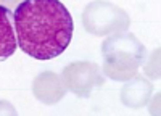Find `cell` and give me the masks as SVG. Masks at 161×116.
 <instances>
[{
  "instance_id": "cell-1",
  "label": "cell",
  "mask_w": 161,
  "mask_h": 116,
  "mask_svg": "<svg viewBox=\"0 0 161 116\" xmlns=\"http://www.w3.org/2000/svg\"><path fill=\"white\" fill-rule=\"evenodd\" d=\"M13 23L18 47L31 58H57L71 44L73 18L60 0H24L15 8Z\"/></svg>"
},
{
  "instance_id": "cell-2",
  "label": "cell",
  "mask_w": 161,
  "mask_h": 116,
  "mask_svg": "<svg viewBox=\"0 0 161 116\" xmlns=\"http://www.w3.org/2000/svg\"><path fill=\"white\" fill-rule=\"evenodd\" d=\"M103 74L114 81H129L145 61V47L130 32L111 34L102 45Z\"/></svg>"
},
{
  "instance_id": "cell-3",
  "label": "cell",
  "mask_w": 161,
  "mask_h": 116,
  "mask_svg": "<svg viewBox=\"0 0 161 116\" xmlns=\"http://www.w3.org/2000/svg\"><path fill=\"white\" fill-rule=\"evenodd\" d=\"M82 23L87 32L102 37L127 31L130 18L121 7L105 0H95L84 8Z\"/></svg>"
},
{
  "instance_id": "cell-4",
  "label": "cell",
  "mask_w": 161,
  "mask_h": 116,
  "mask_svg": "<svg viewBox=\"0 0 161 116\" xmlns=\"http://www.w3.org/2000/svg\"><path fill=\"white\" fill-rule=\"evenodd\" d=\"M66 89L77 97H89L93 90L105 84L102 69L93 61H74L69 63L61 73Z\"/></svg>"
},
{
  "instance_id": "cell-5",
  "label": "cell",
  "mask_w": 161,
  "mask_h": 116,
  "mask_svg": "<svg viewBox=\"0 0 161 116\" xmlns=\"http://www.w3.org/2000/svg\"><path fill=\"white\" fill-rule=\"evenodd\" d=\"M32 92L39 102L45 103V105H53L58 103L68 92L61 74L52 73V71H44L36 76L32 82Z\"/></svg>"
},
{
  "instance_id": "cell-6",
  "label": "cell",
  "mask_w": 161,
  "mask_h": 116,
  "mask_svg": "<svg viewBox=\"0 0 161 116\" xmlns=\"http://www.w3.org/2000/svg\"><path fill=\"white\" fill-rule=\"evenodd\" d=\"M153 92V86L142 76H134L126 81L123 90H121V100L126 107L132 110H139L148 103Z\"/></svg>"
},
{
  "instance_id": "cell-7",
  "label": "cell",
  "mask_w": 161,
  "mask_h": 116,
  "mask_svg": "<svg viewBox=\"0 0 161 116\" xmlns=\"http://www.w3.org/2000/svg\"><path fill=\"white\" fill-rule=\"evenodd\" d=\"M13 13L0 5V61L10 58L18 48L16 32L13 28Z\"/></svg>"
},
{
  "instance_id": "cell-8",
  "label": "cell",
  "mask_w": 161,
  "mask_h": 116,
  "mask_svg": "<svg viewBox=\"0 0 161 116\" xmlns=\"http://www.w3.org/2000/svg\"><path fill=\"white\" fill-rule=\"evenodd\" d=\"M0 116H18V111L8 100H0Z\"/></svg>"
},
{
  "instance_id": "cell-9",
  "label": "cell",
  "mask_w": 161,
  "mask_h": 116,
  "mask_svg": "<svg viewBox=\"0 0 161 116\" xmlns=\"http://www.w3.org/2000/svg\"><path fill=\"white\" fill-rule=\"evenodd\" d=\"M24 2V0H0V5H2V7H5V8H13V7H18L19 3H23Z\"/></svg>"
}]
</instances>
